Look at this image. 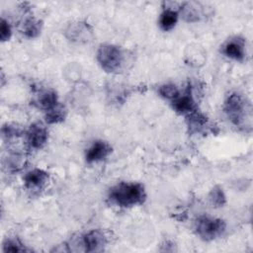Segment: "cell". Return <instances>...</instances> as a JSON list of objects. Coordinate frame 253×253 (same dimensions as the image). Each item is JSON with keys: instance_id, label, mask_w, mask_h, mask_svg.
Returning <instances> with one entry per match:
<instances>
[{"instance_id": "obj_8", "label": "cell", "mask_w": 253, "mask_h": 253, "mask_svg": "<svg viewBox=\"0 0 253 253\" xmlns=\"http://www.w3.org/2000/svg\"><path fill=\"white\" fill-rule=\"evenodd\" d=\"M107 240L104 233L101 230L93 229L83 235L82 243L85 247V251L94 252L100 251L105 246Z\"/></svg>"}, {"instance_id": "obj_10", "label": "cell", "mask_w": 253, "mask_h": 253, "mask_svg": "<svg viewBox=\"0 0 253 253\" xmlns=\"http://www.w3.org/2000/svg\"><path fill=\"white\" fill-rule=\"evenodd\" d=\"M47 180L48 173L39 168L27 172L24 177L25 186L29 189H40L47 182Z\"/></svg>"}, {"instance_id": "obj_5", "label": "cell", "mask_w": 253, "mask_h": 253, "mask_svg": "<svg viewBox=\"0 0 253 253\" xmlns=\"http://www.w3.org/2000/svg\"><path fill=\"white\" fill-rule=\"evenodd\" d=\"M47 129L42 123L31 125L27 131V141L32 148H42L47 140Z\"/></svg>"}, {"instance_id": "obj_9", "label": "cell", "mask_w": 253, "mask_h": 253, "mask_svg": "<svg viewBox=\"0 0 253 253\" xmlns=\"http://www.w3.org/2000/svg\"><path fill=\"white\" fill-rule=\"evenodd\" d=\"M172 108L176 113L181 115H189L196 111V104L192 96L190 87L182 96L179 95L176 99L172 101Z\"/></svg>"}, {"instance_id": "obj_16", "label": "cell", "mask_w": 253, "mask_h": 253, "mask_svg": "<svg viewBox=\"0 0 253 253\" xmlns=\"http://www.w3.org/2000/svg\"><path fill=\"white\" fill-rule=\"evenodd\" d=\"M158 92L161 97H163L164 99L171 100V101H173L180 95L177 86L174 84H170V83L161 85L158 89Z\"/></svg>"}, {"instance_id": "obj_12", "label": "cell", "mask_w": 253, "mask_h": 253, "mask_svg": "<svg viewBox=\"0 0 253 253\" xmlns=\"http://www.w3.org/2000/svg\"><path fill=\"white\" fill-rule=\"evenodd\" d=\"M38 104L45 111L51 110L58 105L56 93L53 90H44L41 92L38 98Z\"/></svg>"}, {"instance_id": "obj_4", "label": "cell", "mask_w": 253, "mask_h": 253, "mask_svg": "<svg viewBox=\"0 0 253 253\" xmlns=\"http://www.w3.org/2000/svg\"><path fill=\"white\" fill-rule=\"evenodd\" d=\"M224 113L228 120L235 126H241L248 116L247 103L243 97L237 93L230 94L224 102Z\"/></svg>"}, {"instance_id": "obj_7", "label": "cell", "mask_w": 253, "mask_h": 253, "mask_svg": "<svg viewBox=\"0 0 253 253\" xmlns=\"http://www.w3.org/2000/svg\"><path fill=\"white\" fill-rule=\"evenodd\" d=\"M222 52L229 58L241 61L245 55L244 40L238 37L228 40L222 46Z\"/></svg>"}, {"instance_id": "obj_6", "label": "cell", "mask_w": 253, "mask_h": 253, "mask_svg": "<svg viewBox=\"0 0 253 253\" xmlns=\"http://www.w3.org/2000/svg\"><path fill=\"white\" fill-rule=\"evenodd\" d=\"M112 152L111 145L104 140L94 141L85 152V159L88 163L104 160Z\"/></svg>"}, {"instance_id": "obj_18", "label": "cell", "mask_w": 253, "mask_h": 253, "mask_svg": "<svg viewBox=\"0 0 253 253\" xmlns=\"http://www.w3.org/2000/svg\"><path fill=\"white\" fill-rule=\"evenodd\" d=\"M12 34L11 27L9 22H7L4 18L1 19V25H0V39L1 42H6L10 39Z\"/></svg>"}, {"instance_id": "obj_15", "label": "cell", "mask_w": 253, "mask_h": 253, "mask_svg": "<svg viewBox=\"0 0 253 253\" xmlns=\"http://www.w3.org/2000/svg\"><path fill=\"white\" fill-rule=\"evenodd\" d=\"M209 200L212 206L222 207L225 204V195L222 191V188L219 186L213 187L209 194Z\"/></svg>"}, {"instance_id": "obj_11", "label": "cell", "mask_w": 253, "mask_h": 253, "mask_svg": "<svg viewBox=\"0 0 253 253\" xmlns=\"http://www.w3.org/2000/svg\"><path fill=\"white\" fill-rule=\"evenodd\" d=\"M179 15L176 10L165 8L159 17V26L163 31H170L172 30L178 21Z\"/></svg>"}, {"instance_id": "obj_17", "label": "cell", "mask_w": 253, "mask_h": 253, "mask_svg": "<svg viewBox=\"0 0 253 253\" xmlns=\"http://www.w3.org/2000/svg\"><path fill=\"white\" fill-rule=\"evenodd\" d=\"M4 252H24L29 251L18 239H6L3 243Z\"/></svg>"}, {"instance_id": "obj_14", "label": "cell", "mask_w": 253, "mask_h": 253, "mask_svg": "<svg viewBox=\"0 0 253 253\" xmlns=\"http://www.w3.org/2000/svg\"><path fill=\"white\" fill-rule=\"evenodd\" d=\"M65 118V111L61 106H56L49 111H46L45 121L47 124H56L63 121Z\"/></svg>"}, {"instance_id": "obj_1", "label": "cell", "mask_w": 253, "mask_h": 253, "mask_svg": "<svg viewBox=\"0 0 253 253\" xmlns=\"http://www.w3.org/2000/svg\"><path fill=\"white\" fill-rule=\"evenodd\" d=\"M108 198L118 207L131 208L143 204L146 194L144 187L139 183L120 182L110 189Z\"/></svg>"}, {"instance_id": "obj_19", "label": "cell", "mask_w": 253, "mask_h": 253, "mask_svg": "<svg viewBox=\"0 0 253 253\" xmlns=\"http://www.w3.org/2000/svg\"><path fill=\"white\" fill-rule=\"evenodd\" d=\"M2 133L4 136L6 137H12V136H17V135H20L21 133V129L19 126H12V125H5L3 126L2 127Z\"/></svg>"}, {"instance_id": "obj_2", "label": "cell", "mask_w": 253, "mask_h": 253, "mask_svg": "<svg viewBox=\"0 0 253 253\" xmlns=\"http://www.w3.org/2000/svg\"><path fill=\"white\" fill-rule=\"evenodd\" d=\"M97 60L106 72L113 73L118 71L124 61V54L122 49L114 44H101L97 51Z\"/></svg>"}, {"instance_id": "obj_13", "label": "cell", "mask_w": 253, "mask_h": 253, "mask_svg": "<svg viewBox=\"0 0 253 253\" xmlns=\"http://www.w3.org/2000/svg\"><path fill=\"white\" fill-rule=\"evenodd\" d=\"M42 24L35 18H29L23 24V34L27 38H36L41 33Z\"/></svg>"}, {"instance_id": "obj_3", "label": "cell", "mask_w": 253, "mask_h": 253, "mask_svg": "<svg viewBox=\"0 0 253 253\" xmlns=\"http://www.w3.org/2000/svg\"><path fill=\"white\" fill-rule=\"evenodd\" d=\"M197 234L204 240L210 241L219 237L225 230V222L210 215H201L195 223Z\"/></svg>"}]
</instances>
